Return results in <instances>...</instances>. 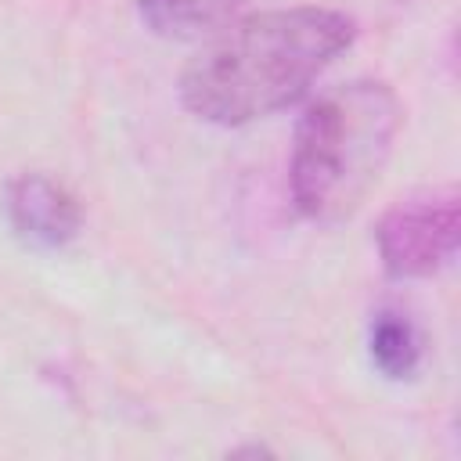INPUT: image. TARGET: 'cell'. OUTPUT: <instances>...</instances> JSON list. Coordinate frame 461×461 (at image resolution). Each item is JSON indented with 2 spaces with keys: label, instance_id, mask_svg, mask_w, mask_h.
<instances>
[{
  "label": "cell",
  "instance_id": "7a4b0ae2",
  "mask_svg": "<svg viewBox=\"0 0 461 461\" xmlns=\"http://www.w3.org/2000/svg\"><path fill=\"white\" fill-rule=\"evenodd\" d=\"M389 83L353 79L324 90L299 119L292 144V202L313 223L349 220L375 191L400 130Z\"/></svg>",
  "mask_w": 461,
  "mask_h": 461
},
{
  "label": "cell",
  "instance_id": "6da1fadb",
  "mask_svg": "<svg viewBox=\"0 0 461 461\" xmlns=\"http://www.w3.org/2000/svg\"><path fill=\"white\" fill-rule=\"evenodd\" d=\"M357 22L331 7H274L223 32L180 76L184 108L216 126H241L299 101L353 43Z\"/></svg>",
  "mask_w": 461,
  "mask_h": 461
},
{
  "label": "cell",
  "instance_id": "277c9868",
  "mask_svg": "<svg viewBox=\"0 0 461 461\" xmlns=\"http://www.w3.org/2000/svg\"><path fill=\"white\" fill-rule=\"evenodd\" d=\"M4 209L11 230L32 249H61L83 227L72 191L43 173H18L4 191Z\"/></svg>",
  "mask_w": 461,
  "mask_h": 461
},
{
  "label": "cell",
  "instance_id": "8992f818",
  "mask_svg": "<svg viewBox=\"0 0 461 461\" xmlns=\"http://www.w3.org/2000/svg\"><path fill=\"white\" fill-rule=\"evenodd\" d=\"M367 353H371V364H375L385 378H393V382L414 378L418 367H421V339H418V328H414L403 313L382 310V313L371 321Z\"/></svg>",
  "mask_w": 461,
  "mask_h": 461
},
{
  "label": "cell",
  "instance_id": "5b68a950",
  "mask_svg": "<svg viewBox=\"0 0 461 461\" xmlns=\"http://www.w3.org/2000/svg\"><path fill=\"white\" fill-rule=\"evenodd\" d=\"M241 0H137L148 32L162 40H202L227 25Z\"/></svg>",
  "mask_w": 461,
  "mask_h": 461
},
{
  "label": "cell",
  "instance_id": "3957f363",
  "mask_svg": "<svg viewBox=\"0 0 461 461\" xmlns=\"http://www.w3.org/2000/svg\"><path fill=\"white\" fill-rule=\"evenodd\" d=\"M457 234H461V198L454 184H443L396 202L378 220L375 241L389 277L418 281L454 263Z\"/></svg>",
  "mask_w": 461,
  "mask_h": 461
}]
</instances>
